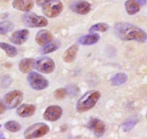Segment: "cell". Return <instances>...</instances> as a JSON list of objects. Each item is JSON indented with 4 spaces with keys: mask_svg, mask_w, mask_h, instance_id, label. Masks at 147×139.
<instances>
[{
    "mask_svg": "<svg viewBox=\"0 0 147 139\" xmlns=\"http://www.w3.org/2000/svg\"><path fill=\"white\" fill-rule=\"evenodd\" d=\"M5 127L7 130L12 133H16L21 129V125L15 120H9L5 124Z\"/></svg>",
    "mask_w": 147,
    "mask_h": 139,
    "instance_id": "603a6c76",
    "label": "cell"
},
{
    "mask_svg": "<svg viewBox=\"0 0 147 139\" xmlns=\"http://www.w3.org/2000/svg\"><path fill=\"white\" fill-rule=\"evenodd\" d=\"M36 107L32 105H22L17 110V113L20 117H28L33 115L35 113Z\"/></svg>",
    "mask_w": 147,
    "mask_h": 139,
    "instance_id": "9a60e30c",
    "label": "cell"
},
{
    "mask_svg": "<svg viewBox=\"0 0 147 139\" xmlns=\"http://www.w3.org/2000/svg\"><path fill=\"white\" fill-rule=\"evenodd\" d=\"M58 49H59V45L55 43H49L44 45V47H43L42 51H43V53L45 54V53H52V52L57 50Z\"/></svg>",
    "mask_w": 147,
    "mask_h": 139,
    "instance_id": "484cf974",
    "label": "cell"
},
{
    "mask_svg": "<svg viewBox=\"0 0 147 139\" xmlns=\"http://www.w3.org/2000/svg\"><path fill=\"white\" fill-rule=\"evenodd\" d=\"M43 12L46 17L54 18L59 16L63 11V4L59 0H49L42 6Z\"/></svg>",
    "mask_w": 147,
    "mask_h": 139,
    "instance_id": "277c9868",
    "label": "cell"
},
{
    "mask_svg": "<svg viewBox=\"0 0 147 139\" xmlns=\"http://www.w3.org/2000/svg\"><path fill=\"white\" fill-rule=\"evenodd\" d=\"M28 82L32 89L35 90H42L49 86V81L40 74L30 72L28 76Z\"/></svg>",
    "mask_w": 147,
    "mask_h": 139,
    "instance_id": "8992f818",
    "label": "cell"
},
{
    "mask_svg": "<svg viewBox=\"0 0 147 139\" xmlns=\"http://www.w3.org/2000/svg\"><path fill=\"white\" fill-rule=\"evenodd\" d=\"M146 118H147V115H146Z\"/></svg>",
    "mask_w": 147,
    "mask_h": 139,
    "instance_id": "1f68e13d",
    "label": "cell"
},
{
    "mask_svg": "<svg viewBox=\"0 0 147 139\" xmlns=\"http://www.w3.org/2000/svg\"><path fill=\"white\" fill-rule=\"evenodd\" d=\"M35 68L43 74H51L54 71L55 63L49 57H43L35 62Z\"/></svg>",
    "mask_w": 147,
    "mask_h": 139,
    "instance_id": "ba28073f",
    "label": "cell"
},
{
    "mask_svg": "<svg viewBox=\"0 0 147 139\" xmlns=\"http://www.w3.org/2000/svg\"><path fill=\"white\" fill-rule=\"evenodd\" d=\"M14 24L10 21H3L0 22V35H6L7 33L12 30Z\"/></svg>",
    "mask_w": 147,
    "mask_h": 139,
    "instance_id": "7402d4cb",
    "label": "cell"
},
{
    "mask_svg": "<svg viewBox=\"0 0 147 139\" xmlns=\"http://www.w3.org/2000/svg\"><path fill=\"white\" fill-rule=\"evenodd\" d=\"M88 127L90 130H93L94 135L97 137L102 136L105 131V126L104 123L97 118H94L90 120Z\"/></svg>",
    "mask_w": 147,
    "mask_h": 139,
    "instance_id": "8fae6325",
    "label": "cell"
},
{
    "mask_svg": "<svg viewBox=\"0 0 147 139\" xmlns=\"http://www.w3.org/2000/svg\"><path fill=\"white\" fill-rule=\"evenodd\" d=\"M0 128H1V126H0Z\"/></svg>",
    "mask_w": 147,
    "mask_h": 139,
    "instance_id": "4dcf8cb0",
    "label": "cell"
},
{
    "mask_svg": "<svg viewBox=\"0 0 147 139\" xmlns=\"http://www.w3.org/2000/svg\"><path fill=\"white\" fill-rule=\"evenodd\" d=\"M22 21L24 25L28 28H43L48 25V20L46 18L29 12L24 15Z\"/></svg>",
    "mask_w": 147,
    "mask_h": 139,
    "instance_id": "5b68a950",
    "label": "cell"
},
{
    "mask_svg": "<svg viewBox=\"0 0 147 139\" xmlns=\"http://www.w3.org/2000/svg\"><path fill=\"white\" fill-rule=\"evenodd\" d=\"M67 94V91L65 89H58L54 92V97L57 100H61L63 99Z\"/></svg>",
    "mask_w": 147,
    "mask_h": 139,
    "instance_id": "4316f807",
    "label": "cell"
},
{
    "mask_svg": "<svg viewBox=\"0 0 147 139\" xmlns=\"http://www.w3.org/2000/svg\"><path fill=\"white\" fill-rule=\"evenodd\" d=\"M63 113L62 108L57 105H51L47 107L43 114V118L47 121L54 122L61 118Z\"/></svg>",
    "mask_w": 147,
    "mask_h": 139,
    "instance_id": "9c48e42d",
    "label": "cell"
},
{
    "mask_svg": "<svg viewBox=\"0 0 147 139\" xmlns=\"http://www.w3.org/2000/svg\"><path fill=\"white\" fill-rule=\"evenodd\" d=\"M36 1V4L38 6H43L45 3L49 1V0H35Z\"/></svg>",
    "mask_w": 147,
    "mask_h": 139,
    "instance_id": "f1b7e54d",
    "label": "cell"
},
{
    "mask_svg": "<svg viewBox=\"0 0 147 139\" xmlns=\"http://www.w3.org/2000/svg\"><path fill=\"white\" fill-rule=\"evenodd\" d=\"M136 1L141 6H144L147 2V0H136Z\"/></svg>",
    "mask_w": 147,
    "mask_h": 139,
    "instance_id": "f546056e",
    "label": "cell"
},
{
    "mask_svg": "<svg viewBox=\"0 0 147 139\" xmlns=\"http://www.w3.org/2000/svg\"><path fill=\"white\" fill-rule=\"evenodd\" d=\"M53 39V35L46 30H41L39 32H38L36 36H35V40L36 43L40 46H44L46 44L51 42Z\"/></svg>",
    "mask_w": 147,
    "mask_h": 139,
    "instance_id": "5bb4252c",
    "label": "cell"
},
{
    "mask_svg": "<svg viewBox=\"0 0 147 139\" xmlns=\"http://www.w3.org/2000/svg\"><path fill=\"white\" fill-rule=\"evenodd\" d=\"M78 51V45H76V44L72 45L71 46H70V47L65 51L63 57V61H64L65 62H66V63H72L75 60L76 57H77Z\"/></svg>",
    "mask_w": 147,
    "mask_h": 139,
    "instance_id": "2e32d148",
    "label": "cell"
},
{
    "mask_svg": "<svg viewBox=\"0 0 147 139\" xmlns=\"http://www.w3.org/2000/svg\"><path fill=\"white\" fill-rule=\"evenodd\" d=\"M5 110H6V105L4 104L2 100L0 99V115L3 114L5 112Z\"/></svg>",
    "mask_w": 147,
    "mask_h": 139,
    "instance_id": "83f0119b",
    "label": "cell"
},
{
    "mask_svg": "<svg viewBox=\"0 0 147 139\" xmlns=\"http://www.w3.org/2000/svg\"><path fill=\"white\" fill-rule=\"evenodd\" d=\"M70 9L75 13L79 15H87L91 9V5L86 1H77L71 5Z\"/></svg>",
    "mask_w": 147,
    "mask_h": 139,
    "instance_id": "30bf717a",
    "label": "cell"
},
{
    "mask_svg": "<svg viewBox=\"0 0 147 139\" xmlns=\"http://www.w3.org/2000/svg\"><path fill=\"white\" fill-rule=\"evenodd\" d=\"M115 34L123 40H135L144 43L147 40V33L141 28L130 23L120 22L115 26Z\"/></svg>",
    "mask_w": 147,
    "mask_h": 139,
    "instance_id": "6da1fadb",
    "label": "cell"
},
{
    "mask_svg": "<svg viewBox=\"0 0 147 139\" xmlns=\"http://www.w3.org/2000/svg\"><path fill=\"white\" fill-rule=\"evenodd\" d=\"M125 7L128 15H134L139 12L141 5L137 2L136 0H127L125 3Z\"/></svg>",
    "mask_w": 147,
    "mask_h": 139,
    "instance_id": "d6986e66",
    "label": "cell"
},
{
    "mask_svg": "<svg viewBox=\"0 0 147 139\" xmlns=\"http://www.w3.org/2000/svg\"><path fill=\"white\" fill-rule=\"evenodd\" d=\"M100 37L98 34L97 33H92L89 34V35H84V36L81 37L79 39V43L80 44L83 45H91L93 44L97 43L100 40Z\"/></svg>",
    "mask_w": 147,
    "mask_h": 139,
    "instance_id": "ac0fdd59",
    "label": "cell"
},
{
    "mask_svg": "<svg viewBox=\"0 0 147 139\" xmlns=\"http://www.w3.org/2000/svg\"><path fill=\"white\" fill-rule=\"evenodd\" d=\"M23 98V94L20 90H13L8 92L5 96V105L9 109H14L18 107Z\"/></svg>",
    "mask_w": 147,
    "mask_h": 139,
    "instance_id": "52a82bcc",
    "label": "cell"
},
{
    "mask_svg": "<svg viewBox=\"0 0 147 139\" xmlns=\"http://www.w3.org/2000/svg\"><path fill=\"white\" fill-rule=\"evenodd\" d=\"M138 123V120L136 118H131L127 120L123 125V129L124 131H130L131 129L134 128V126Z\"/></svg>",
    "mask_w": 147,
    "mask_h": 139,
    "instance_id": "d4e9b609",
    "label": "cell"
},
{
    "mask_svg": "<svg viewBox=\"0 0 147 139\" xmlns=\"http://www.w3.org/2000/svg\"><path fill=\"white\" fill-rule=\"evenodd\" d=\"M0 49H2V50L5 51V53H7V55L9 57L13 58L18 54V50H17L16 48L13 45H10V44L7 43H0Z\"/></svg>",
    "mask_w": 147,
    "mask_h": 139,
    "instance_id": "44dd1931",
    "label": "cell"
},
{
    "mask_svg": "<svg viewBox=\"0 0 147 139\" xmlns=\"http://www.w3.org/2000/svg\"><path fill=\"white\" fill-rule=\"evenodd\" d=\"M29 34L30 32L28 29H23L20 30L15 31L11 36L10 40L14 44L22 45L28 39Z\"/></svg>",
    "mask_w": 147,
    "mask_h": 139,
    "instance_id": "7c38bea8",
    "label": "cell"
},
{
    "mask_svg": "<svg viewBox=\"0 0 147 139\" xmlns=\"http://www.w3.org/2000/svg\"><path fill=\"white\" fill-rule=\"evenodd\" d=\"M100 96L101 94L99 91L92 90L86 92L77 102V111L79 113H84L91 110L97 104Z\"/></svg>",
    "mask_w": 147,
    "mask_h": 139,
    "instance_id": "7a4b0ae2",
    "label": "cell"
},
{
    "mask_svg": "<svg viewBox=\"0 0 147 139\" xmlns=\"http://www.w3.org/2000/svg\"><path fill=\"white\" fill-rule=\"evenodd\" d=\"M35 61L33 59H24L19 63V69L25 74L30 73L35 67Z\"/></svg>",
    "mask_w": 147,
    "mask_h": 139,
    "instance_id": "e0dca14e",
    "label": "cell"
},
{
    "mask_svg": "<svg viewBox=\"0 0 147 139\" xmlns=\"http://www.w3.org/2000/svg\"><path fill=\"white\" fill-rule=\"evenodd\" d=\"M109 26L107 24L105 23V22H100L96 25H92L91 28H90L89 31L90 32H106L108 30Z\"/></svg>",
    "mask_w": 147,
    "mask_h": 139,
    "instance_id": "cb8c5ba5",
    "label": "cell"
},
{
    "mask_svg": "<svg viewBox=\"0 0 147 139\" xmlns=\"http://www.w3.org/2000/svg\"><path fill=\"white\" fill-rule=\"evenodd\" d=\"M34 6L33 0H14L12 7L22 12H29Z\"/></svg>",
    "mask_w": 147,
    "mask_h": 139,
    "instance_id": "4fadbf2b",
    "label": "cell"
},
{
    "mask_svg": "<svg viewBox=\"0 0 147 139\" xmlns=\"http://www.w3.org/2000/svg\"><path fill=\"white\" fill-rule=\"evenodd\" d=\"M49 126L45 123H39L32 125L24 132V137L25 138H41L49 132Z\"/></svg>",
    "mask_w": 147,
    "mask_h": 139,
    "instance_id": "3957f363",
    "label": "cell"
},
{
    "mask_svg": "<svg viewBox=\"0 0 147 139\" xmlns=\"http://www.w3.org/2000/svg\"><path fill=\"white\" fill-rule=\"evenodd\" d=\"M128 80V76L124 73H117L112 76L110 79V82L113 86H120L125 82Z\"/></svg>",
    "mask_w": 147,
    "mask_h": 139,
    "instance_id": "ffe728a7",
    "label": "cell"
}]
</instances>
